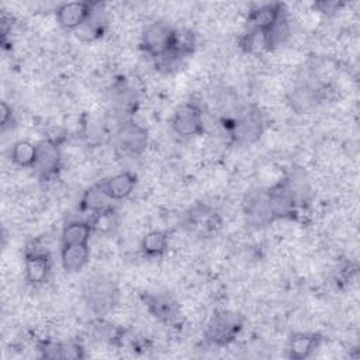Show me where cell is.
Listing matches in <instances>:
<instances>
[{
	"label": "cell",
	"instance_id": "7c38bea8",
	"mask_svg": "<svg viewBox=\"0 0 360 360\" xmlns=\"http://www.w3.org/2000/svg\"><path fill=\"white\" fill-rule=\"evenodd\" d=\"M136 184V176L131 172L115 173L98 183V187L110 200H124L132 194Z\"/></svg>",
	"mask_w": 360,
	"mask_h": 360
},
{
	"label": "cell",
	"instance_id": "6da1fadb",
	"mask_svg": "<svg viewBox=\"0 0 360 360\" xmlns=\"http://www.w3.org/2000/svg\"><path fill=\"white\" fill-rule=\"evenodd\" d=\"M83 297L90 309L101 316L112 312L120 302L117 284L104 276L89 278L83 288Z\"/></svg>",
	"mask_w": 360,
	"mask_h": 360
},
{
	"label": "cell",
	"instance_id": "8992f818",
	"mask_svg": "<svg viewBox=\"0 0 360 360\" xmlns=\"http://www.w3.org/2000/svg\"><path fill=\"white\" fill-rule=\"evenodd\" d=\"M172 128L179 136L183 138L202 135L204 120L201 108L195 103L181 104L173 114Z\"/></svg>",
	"mask_w": 360,
	"mask_h": 360
},
{
	"label": "cell",
	"instance_id": "4fadbf2b",
	"mask_svg": "<svg viewBox=\"0 0 360 360\" xmlns=\"http://www.w3.org/2000/svg\"><path fill=\"white\" fill-rule=\"evenodd\" d=\"M284 13V7L278 3L262 4L252 8L248 13L246 27L248 31H267L273 27V24L278 20V17Z\"/></svg>",
	"mask_w": 360,
	"mask_h": 360
},
{
	"label": "cell",
	"instance_id": "9c48e42d",
	"mask_svg": "<svg viewBox=\"0 0 360 360\" xmlns=\"http://www.w3.org/2000/svg\"><path fill=\"white\" fill-rule=\"evenodd\" d=\"M148 311L162 323H173L180 316V304L166 292H145L142 295Z\"/></svg>",
	"mask_w": 360,
	"mask_h": 360
},
{
	"label": "cell",
	"instance_id": "ffe728a7",
	"mask_svg": "<svg viewBox=\"0 0 360 360\" xmlns=\"http://www.w3.org/2000/svg\"><path fill=\"white\" fill-rule=\"evenodd\" d=\"M83 357V349L75 342L62 343V359H79Z\"/></svg>",
	"mask_w": 360,
	"mask_h": 360
},
{
	"label": "cell",
	"instance_id": "9a60e30c",
	"mask_svg": "<svg viewBox=\"0 0 360 360\" xmlns=\"http://www.w3.org/2000/svg\"><path fill=\"white\" fill-rule=\"evenodd\" d=\"M93 233L91 225L86 219H75L68 222L62 228L60 246L72 245H89L90 236Z\"/></svg>",
	"mask_w": 360,
	"mask_h": 360
},
{
	"label": "cell",
	"instance_id": "d6986e66",
	"mask_svg": "<svg viewBox=\"0 0 360 360\" xmlns=\"http://www.w3.org/2000/svg\"><path fill=\"white\" fill-rule=\"evenodd\" d=\"M87 222L91 225L93 232H97L100 235H108L117 228V217L112 208H107L94 214H90V218Z\"/></svg>",
	"mask_w": 360,
	"mask_h": 360
},
{
	"label": "cell",
	"instance_id": "5bb4252c",
	"mask_svg": "<svg viewBox=\"0 0 360 360\" xmlns=\"http://www.w3.org/2000/svg\"><path fill=\"white\" fill-rule=\"evenodd\" d=\"M90 260L89 245H72L60 248V264L68 273H77L84 269Z\"/></svg>",
	"mask_w": 360,
	"mask_h": 360
},
{
	"label": "cell",
	"instance_id": "30bf717a",
	"mask_svg": "<svg viewBox=\"0 0 360 360\" xmlns=\"http://www.w3.org/2000/svg\"><path fill=\"white\" fill-rule=\"evenodd\" d=\"M263 134V120L260 111L252 110L243 112L232 125V138L239 145H250Z\"/></svg>",
	"mask_w": 360,
	"mask_h": 360
},
{
	"label": "cell",
	"instance_id": "e0dca14e",
	"mask_svg": "<svg viewBox=\"0 0 360 360\" xmlns=\"http://www.w3.org/2000/svg\"><path fill=\"white\" fill-rule=\"evenodd\" d=\"M319 346V336L315 333H307V332H300L295 333L288 340V356L291 359H305L309 357L315 349Z\"/></svg>",
	"mask_w": 360,
	"mask_h": 360
},
{
	"label": "cell",
	"instance_id": "52a82bcc",
	"mask_svg": "<svg viewBox=\"0 0 360 360\" xmlns=\"http://www.w3.org/2000/svg\"><path fill=\"white\" fill-rule=\"evenodd\" d=\"M115 145L125 155L139 156L148 146V131L141 124L125 121L115 132Z\"/></svg>",
	"mask_w": 360,
	"mask_h": 360
},
{
	"label": "cell",
	"instance_id": "2e32d148",
	"mask_svg": "<svg viewBox=\"0 0 360 360\" xmlns=\"http://www.w3.org/2000/svg\"><path fill=\"white\" fill-rule=\"evenodd\" d=\"M169 233L162 229L149 231L141 240V252L148 259H159L169 250Z\"/></svg>",
	"mask_w": 360,
	"mask_h": 360
},
{
	"label": "cell",
	"instance_id": "7a4b0ae2",
	"mask_svg": "<svg viewBox=\"0 0 360 360\" xmlns=\"http://www.w3.org/2000/svg\"><path fill=\"white\" fill-rule=\"evenodd\" d=\"M242 326L243 318L238 312L221 309L210 318L205 328V338L212 345L226 346L236 339Z\"/></svg>",
	"mask_w": 360,
	"mask_h": 360
},
{
	"label": "cell",
	"instance_id": "ba28073f",
	"mask_svg": "<svg viewBox=\"0 0 360 360\" xmlns=\"http://www.w3.org/2000/svg\"><path fill=\"white\" fill-rule=\"evenodd\" d=\"M188 229L202 238L217 235L222 228L221 215L208 205H197L187 214Z\"/></svg>",
	"mask_w": 360,
	"mask_h": 360
},
{
	"label": "cell",
	"instance_id": "277c9868",
	"mask_svg": "<svg viewBox=\"0 0 360 360\" xmlns=\"http://www.w3.org/2000/svg\"><path fill=\"white\" fill-rule=\"evenodd\" d=\"M62 162L63 153L56 141L46 138L37 143V156L32 170L41 180H51L53 176H56Z\"/></svg>",
	"mask_w": 360,
	"mask_h": 360
},
{
	"label": "cell",
	"instance_id": "8fae6325",
	"mask_svg": "<svg viewBox=\"0 0 360 360\" xmlns=\"http://www.w3.org/2000/svg\"><path fill=\"white\" fill-rule=\"evenodd\" d=\"M94 3L90 1H69L56 7L55 21L63 30L76 31L90 15Z\"/></svg>",
	"mask_w": 360,
	"mask_h": 360
},
{
	"label": "cell",
	"instance_id": "44dd1931",
	"mask_svg": "<svg viewBox=\"0 0 360 360\" xmlns=\"http://www.w3.org/2000/svg\"><path fill=\"white\" fill-rule=\"evenodd\" d=\"M14 122H15V118H14L11 107L6 101H3L1 103V128H3V131L8 127H13Z\"/></svg>",
	"mask_w": 360,
	"mask_h": 360
},
{
	"label": "cell",
	"instance_id": "ac0fdd59",
	"mask_svg": "<svg viewBox=\"0 0 360 360\" xmlns=\"http://www.w3.org/2000/svg\"><path fill=\"white\" fill-rule=\"evenodd\" d=\"M37 156V143L20 139L13 143L10 150L11 163L20 169H32Z\"/></svg>",
	"mask_w": 360,
	"mask_h": 360
},
{
	"label": "cell",
	"instance_id": "3957f363",
	"mask_svg": "<svg viewBox=\"0 0 360 360\" xmlns=\"http://www.w3.org/2000/svg\"><path fill=\"white\" fill-rule=\"evenodd\" d=\"M174 28L166 21H153L141 34V48L152 58H160L169 52Z\"/></svg>",
	"mask_w": 360,
	"mask_h": 360
},
{
	"label": "cell",
	"instance_id": "5b68a950",
	"mask_svg": "<svg viewBox=\"0 0 360 360\" xmlns=\"http://www.w3.org/2000/svg\"><path fill=\"white\" fill-rule=\"evenodd\" d=\"M266 195L273 221L294 217L298 200L290 186V181L284 180L274 184L271 188H269V191H266Z\"/></svg>",
	"mask_w": 360,
	"mask_h": 360
}]
</instances>
